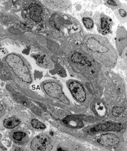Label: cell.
I'll use <instances>...</instances> for the list:
<instances>
[{
  "label": "cell",
  "instance_id": "9c48e42d",
  "mask_svg": "<svg viewBox=\"0 0 127 151\" xmlns=\"http://www.w3.org/2000/svg\"><path fill=\"white\" fill-rule=\"evenodd\" d=\"M41 14H42V9L39 5L33 4L29 8V15L34 21L39 22L41 21Z\"/></svg>",
  "mask_w": 127,
  "mask_h": 151
},
{
  "label": "cell",
  "instance_id": "3957f363",
  "mask_svg": "<svg viewBox=\"0 0 127 151\" xmlns=\"http://www.w3.org/2000/svg\"><path fill=\"white\" fill-rule=\"evenodd\" d=\"M50 138L46 134H39L34 138L30 143L32 151H49L52 149Z\"/></svg>",
  "mask_w": 127,
  "mask_h": 151
},
{
  "label": "cell",
  "instance_id": "52a82bcc",
  "mask_svg": "<svg viewBox=\"0 0 127 151\" xmlns=\"http://www.w3.org/2000/svg\"><path fill=\"white\" fill-rule=\"evenodd\" d=\"M86 46L88 48L92 50V52H98V53H103V52H107L108 50L107 47H105L99 41H98L94 38H89L86 41Z\"/></svg>",
  "mask_w": 127,
  "mask_h": 151
},
{
  "label": "cell",
  "instance_id": "e0dca14e",
  "mask_svg": "<svg viewBox=\"0 0 127 151\" xmlns=\"http://www.w3.org/2000/svg\"><path fill=\"white\" fill-rule=\"evenodd\" d=\"M122 111H123L122 108H121V107L115 106L114 107V109H113V116H118L122 113Z\"/></svg>",
  "mask_w": 127,
  "mask_h": 151
},
{
  "label": "cell",
  "instance_id": "7c38bea8",
  "mask_svg": "<svg viewBox=\"0 0 127 151\" xmlns=\"http://www.w3.org/2000/svg\"><path fill=\"white\" fill-rule=\"evenodd\" d=\"M32 126L34 128L37 129H45V125L43 123H42L41 121L37 120V119H33L31 121Z\"/></svg>",
  "mask_w": 127,
  "mask_h": 151
},
{
  "label": "cell",
  "instance_id": "5bb4252c",
  "mask_svg": "<svg viewBox=\"0 0 127 151\" xmlns=\"http://www.w3.org/2000/svg\"><path fill=\"white\" fill-rule=\"evenodd\" d=\"M25 137H26V134L22 132H14L13 134V139H14V140L18 141H22Z\"/></svg>",
  "mask_w": 127,
  "mask_h": 151
},
{
  "label": "cell",
  "instance_id": "9a60e30c",
  "mask_svg": "<svg viewBox=\"0 0 127 151\" xmlns=\"http://www.w3.org/2000/svg\"><path fill=\"white\" fill-rule=\"evenodd\" d=\"M83 24L87 29H92L94 27V22L92 19L90 18H83Z\"/></svg>",
  "mask_w": 127,
  "mask_h": 151
},
{
  "label": "cell",
  "instance_id": "ffe728a7",
  "mask_svg": "<svg viewBox=\"0 0 127 151\" xmlns=\"http://www.w3.org/2000/svg\"><path fill=\"white\" fill-rule=\"evenodd\" d=\"M15 151H25L24 150L23 148H16L15 149Z\"/></svg>",
  "mask_w": 127,
  "mask_h": 151
},
{
  "label": "cell",
  "instance_id": "30bf717a",
  "mask_svg": "<svg viewBox=\"0 0 127 151\" xmlns=\"http://www.w3.org/2000/svg\"><path fill=\"white\" fill-rule=\"evenodd\" d=\"M20 123V119L15 116L6 118L4 120V126L7 129H13V128L18 127Z\"/></svg>",
  "mask_w": 127,
  "mask_h": 151
},
{
  "label": "cell",
  "instance_id": "ac0fdd59",
  "mask_svg": "<svg viewBox=\"0 0 127 151\" xmlns=\"http://www.w3.org/2000/svg\"><path fill=\"white\" fill-rule=\"evenodd\" d=\"M119 13L122 17H126L127 15V13L124 10H123V9H119Z\"/></svg>",
  "mask_w": 127,
  "mask_h": 151
},
{
  "label": "cell",
  "instance_id": "277c9868",
  "mask_svg": "<svg viewBox=\"0 0 127 151\" xmlns=\"http://www.w3.org/2000/svg\"><path fill=\"white\" fill-rule=\"evenodd\" d=\"M69 88L72 95L79 102L83 103L86 100V92L85 88L81 83L77 81H71L69 84Z\"/></svg>",
  "mask_w": 127,
  "mask_h": 151
},
{
  "label": "cell",
  "instance_id": "2e32d148",
  "mask_svg": "<svg viewBox=\"0 0 127 151\" xmlns=\"http://www.w3.org/2000/svg\"><path fill=\"white\" fill-rule=\"evenodd\" d=\"M72 60L74 62H78V63H83V58L81 55L78 53H75L72 57Z\"/></svg>",
  "mask_w": 127,
  "mask_h": 151
},
{
  "label": "cell",
  "instance_id": "4fadbf2b",
  "mask_svg": "<svg viewBox=\"0 0 127 151\" xmlns=\"http://www.w3.org/2000/svg\"><path fill=\"white\" fill-rule=\"evenodd\" d=\"M50 23L53 27L59 28V26L60 24V18H59L57 15H53L50 19Z\"/></svg>",
  "mask_w": 127,
  "mask_h": 151
},
{
  "label": "cell",
  "instance_id": "8fae6325",
  "mask_svg": "<svg viewBox=\"0 0 127 151\" xmlns=\"http://www.w3.org/2000/svg\"><path fill=\"white\" fill-rule=\"evenodd\" d=\"M94 110L98 116H104L106 113V107L101 101H96L94 104Z\"/></svg>",
  "mask_w": 127,
  "mask_h": 151
},
{
  "label": "cell",
  "instance_id": "8992f818",
  "mask_svg": "<svg viewBox=\"0 0 127 151\" xmlns=\"http://www.w3.org/2000/svg\"><path fill=\"white\" fill-rule=\"evenodd\" d=\"M119 142V139L115 134H105L98 137V143L100 145L105 147L115 146Z\"/></svg>",
  "mask_w": 127,
  "mask_h": 151
},
{
  "label": "cell",
  "instance_id": "d6986e66",
  "mask_svg": "<svg viewBox=\"0 0 127 151\" xmlns=\"http://www.w3.org/2000/svg\"><path fill=\"white\" fill-rule=\"evenodd\" d=\"M107 3L111 6H116L117 5V3L115 2V1H113V0H111V1H108Z\"/></svg>",
  "mask_w": 127,
  "mask_h": 151
},
{
  "label": "cell",
  "instance_id": "6da1fadb",
  "mask_svg": "<svg viewBox=\"0 0 127 151\" xmlns=\"http://www.w3.org/2000/svg\"><path fill=\"white\" fill-rule=\"evenodd\" d=\"M6 62L20 80L26 83H32V78L29 69L21 57L14 53L9 54L6 58Z\"/></svg>",
  "mask_w": 127,
  "mask_h": 151
},
{
  "label": "cell",
  "instance_id": "5b68a950",
  "mask_svg": "<svg viewBox=\"0 0 127 151\" xmlns=\"http://www.w3.org/2000/svg\"><path fill=\"white\" fill-rule=\"evenodd\" d=\"M124 126L121 123H114V122H106L103 124H99L92 127L90 129L91 132H98L101 131H121L123 129Z\"/></svg>",
  "mask_w": 127,
  "mask_h": 151
},
{
  "label": "cell",
  "instance_id": "7a4b0ae2",
  "mask_svg": "<svg viewBox=\"0 0 127 151\" xmlns=\"http://www.w3.org/2000/svg\"><path fill=\"white\" fill-rule=\"evenodd\" d=\"M43 88L46 94L50 97L60 100L64 104H69V99L64 95L62 86L57 83L54 81L46 82L43 85Z\"/></svg>",
  "mask_w": 127,
  "mask_h": 151
},
{
  "label": "cell",
  "instance_id": "ba28073f",
  "mask_svg": "<svg viewBox=\"0 0 127 151\" xmlns=\"http://www.w3.org/2000/svg\"><path fill=\"white\" fill-rule=\"evenodd\" d=\"M64 124L72 129H80L83 127V123L78 118L74 116H67L63 120Z\"/></svg>",
  "mask_w": 127,
  "mask_h": 151
}]
</instances>
